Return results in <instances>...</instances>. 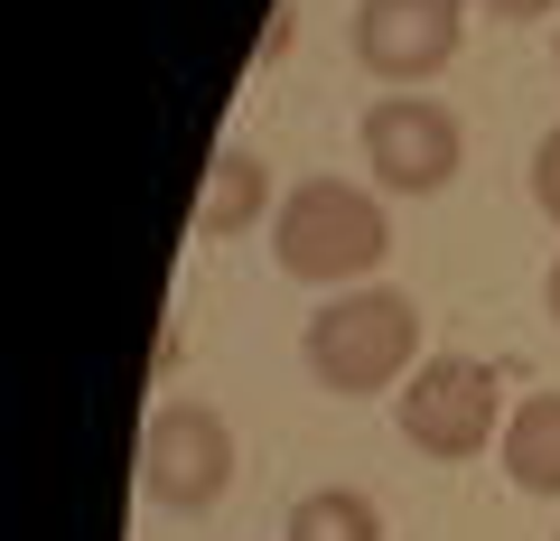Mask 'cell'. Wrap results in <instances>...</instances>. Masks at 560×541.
I'll return each instance as SVG.
<instances>
[{"label": "cell", "mask_w": 560, "mask_h": 541, "mask_svg": "<svg viewBox=\"0 0 560 541\" xmlns=\"http://www.w3.org/2000/svg\"><path fill=\"white\" fill-rule=\"evenodd\" d=\"M300 355L318 374V392L337 401H374V392H401L420 374V308L401 290L364 281V290H327L300 327Z\"/></svg>", "instance_id": "1"}, {"label": "cell", "mask_w": 560, "mask_h": 541, "mask_svg": "<svg viewBox=\"0 0 560 541\" xmlns=\"http://www.w3.org/2000/svg\"><path fill=\"white\" fill-rule=\"evenodd\" d=\"M271 261L280 281H308V290H364L393 261V215L355 178H300L271 215Z\"/></svg>", "instance_id": "2"}, {"label": "cell", "mask_w": 560, "mask_h": 541, "mask_svg": "<svg viewBox=\"0 0 560 541\" xmlns=\"http://www.w3.org/2000/svg\"><path fill=\"white\" fill-rule=\"evenodd\" d=\"M393 421H401V439H411L420 458L467 467V458L495 448L504 383H495V364H477V355H420V374L393 392Z\"/></svg>", "instance_id": "3"}, {"label": "cell", "mask_w": 560, "mask_h": 541, "mask_svg": "<svg viewBox=\"0 0 560 541\" xmlns=\"http://www.w3.org/2000/svg\"><path fill=\"white\" fill-rule=\"evenodd\" d=\"M140 495L168 514H215L234 495V430L206 401H160L140 421Z\"/></svg>", "instance_id": "4"}, {"label": "cell", "mask_w": 560, "mask_h": 541, "mask_svg": "<svg viewBox=\"0 0 560 541\" xmlns=\"http://www.w3.org/2000/svg\"><path fill=\"white\" fill-rule=\"evenodd\" d=\"M467 160V131L430 94H374L364 103V168L383 197H440Z\"/></svg>", "instance_id": "5"}, {"label": "cell", "mask_w": 560, "mask_h": 541, "mask_svg": "<svg viewBox=\"0 0 560 541\" xmlns=\"http://www.w3.org/2000/svg\"><path fill=\"white\" fill-rule=\"evenodd\" d=\"M467 47V0H355V66L374 84H430Z\"/></svg>", "instance_id": "6"}, {"label": "cell", "mask_w": 560, "mask_h": 541, "mask_svg": "<svg viewBox=\"0 0 560 541\" xmlns=\"http://www.w3.org/2000/svg\"><path fill=\"white\" fill-rule=\"evenodd\" d=\"M261 215H271V168H261L253 150H215V168H206V187H197V234L224 243V234H243V224H261Z\"/></svg>", "instance_id": "7"}, {"label": "cell", "mask_w": 560, "mask_h": 541, "mask_svg": "<svg viewBox=\"0 0 560 541\" xmlns=\"http://www.w3.org/2000/svg\"><path fill=\"white\" fill-rule=\"evenodd\" d=\"M504 477L523 495H560V392H523L504 411Z\"/></svg>", "instance_id": "8"}, {"label": "cell", "mask_w": 560, "mask_h": 541, "mask_svg": "<svg viewBox=\"0 0 560 541\" xmlns=\"http://www.w3.org/2000/svg\"><path fill=\"white\" fill-rule=\"evenodd\" d=\"M280 541H383V504L364 485H318V495L290 504V532Z\"/></svg>", "instance_id": "9"}, {"label": "cell", "mask_w": 560, "mask_h": 541, "mask_svg": "<svg viewBox=\"0 0 560 541\" xmlns=\"http://www.w3.org/2000/svg\"><path fill=\"white\" fill-rule=\"evenodd\" d=\"M533 205L560 224V121L541 131V150H533Z\"/></svg>", "instance_id": "10"}, {"label": "cell", "mask_w": 560, "mask_h": 541, "mask_svg": "<svg viewBox=\"0 0 560 541\" xmlns=\"http://www.w3.org/2000/svg\"><path fill=\"white\" fill-rule=\"evenodd\" d=\"M290 38H300V10L280 0V10H271V28H261V66H271V57H290Z\"/></svg>", "instance_id": "11"}, {"label": "cell", "mask_w": 560, "mask_h": 541, "mask_svg": "<svg viewBox=\"0 0 560 541\" xmlns=\"http://www.w3.org/2000/svg\"><path fill=\"white\" fill-rule=\"evenodd\" d=\"M477 10H486V20H504V28H514V20H551L560 0H477Z\"/></svg>", "instance_id": "12"}, {"label": "cell", "mask_w": 560, "mask_h": 541, "mask_svg": "<svg viewBox=\"0 0 560 541\" xmlns=\"http://www.w3.org/2000/svg\"><path fill=\"white\" fill-rule=\"evenodd\" d=\"M541 299H551V318H560V261H551V281H541Z\"/></svg>", "instance_id": "13"}, {"label": "cell", "mask_w": 560, "mask_h": 541, "mask_svg": "<svg viewBox=\"0 0 560 541\" xmlns=\"http://www.w3.org/2000/svg\"><path fill=\"white\" fill-rule=\"evenodd\" d=\"M551 66H560V38H551Z\"/></svg>", "instance_id": "14"}, {"label": "cell", "mask_w": 560, "mask_h": 541, "mask_svg": "<svg viewBox=\"0 0 560 541\" xmlns=\"http://www.w3.org/2000/svg\"><path fill=\"white\" fill-rule=\"evenodd\" d=\"M551 541H560V532H551Z\"/></svg>", "instance_id": "15"}]
</instances>
